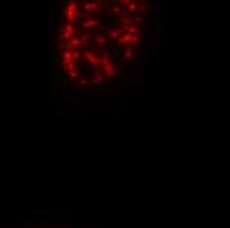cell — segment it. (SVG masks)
I'll return each instance as SVG.
<instances>
[{
  "label": "cell",
  "instance_id": "6da1fadb",
  "mask_svg": "<svg viewBox=\"0 0 230 228\" xmlns=\"http://www.w3.org/2000/svg\"><path fill=\"white\" fill-rule=\"evenodd\" d=\"M91 49H93V47H89V49L86 47V49L83 50V51H85V58L87 59V61H89V63L91 65V67H94V70H95V69H98V67H99V62H101V58H99L95 53H93V51H91Z\"/></svg>",
  "mask_w": 230,
  "mask_h": 228
},
{
  "label": "cell",
  "instance_id": "7a4b0ae2",
  "mask_svg": "<svg viewBox=\"0 0 230 228\" xmlns=\"http://www.w3.org/2000/svg\"><path fill=\"white\" fill-rule=\"evenodd\" d=\"M99 4H102V2H83L82 4V9L89 13V16H94V13L99 9Z\"/></svg>",
  "mask_w": 230,
  "mask_h": 228
},
{
  "label": "cell",
  "instance_id": "3957f363",
  "mask_svg": "<svg viewBox=\"0 0 230 228\" xmlns=\"http://www.w3.org/2000/svg\"><path fill=\"white\" fill-rule=\"evenodd\" d=\"M99 24H101V21L95 16H86V19L81 24V28L82 29H91L94 26H98Z\"/></svg>",
  "mask_w": 230,
  "mask_h": 228
},
{
  "label": "cell",
  "instance_id": "277c9868",
  "mask_svg": "<svg viewBox=\"0 0 230 228\" xmlns=\"http://www.w3.org/2000/svg\"><path fill=\"white\" fill-rule=\"evenodd\" d=\"M78 8L74 5V3L73 2H70V3H67V5L65 8V16H66V20H67V23H73L74 21V15H75V11H77Z\"/></svg>",
  "mask_w": 230,
  "mask_h": 228
},
{
  "label": "cell",
  "instance_id": "5b68a950",
  "mask_svg": "<svg viewBox=\"0 0 230 228\" xmlns=\"http://www.w3.org/2000/svg\"><path fill=\"white\" fill-rule=\"evenodd\" d=\"M120 32H122V34L123 33L138 34L139 28H138V25H134V24H120Z\"/></svg>",
  "mask_w": 230,
  "mask_h": 228
},
{
  "label": "cell",
  "instance_id": "8992f818",
  "mask_svg": "<svg viewBox=\"0 0 230 228\" xmlns=\"http://www.w3.org/2000/svg\"><path fill=\"white\" fill-rule=\"evenodd\" d=\"M120 34H122L120 29H118V28H110V29L106 32V38L111 40V41H118Z\"/></svg>",
  "mask_w": 230,
  "mask_h": 228
},
{
  "label": "cell",
  "instance_id": "52a82bcc",
  "mask_svg": "<svg viewBox=\"0 0 230 228\" xmlns=\"http://www.w3.org/2000/svg\"><path fill=\"white\" fill-rule=\"evenodd\" d=\"M102 69H103L102 71H103V74H105L106 78H113V77H115V74H117V69H115V66L111 62L107 63L106 66H103Z\"/></svg>",
  "mask_w": 230,
  "mask_h": 228
},
{
  "label": "cell",
  "instance_id": "ba28073f",
  "mask_svg": "<svg viewBox=\"0 0 230 228\" xmlns=\"http://www.w3.org/2000/svg\"><path fill=\"white\" fill-rule=\"evenodd\" d=\"M142 16H134V15H130L127 17H123L120 19V24H134V25H138L139 23L142 21Z\"/></svg>",
  "mask_w": 230,
  "mask_h": 228
},
{
  "label": "cell",
  "instance_id": "9c48e42d",
  "mask_svg": "<svg viewBox=\"0 0 230 228\" xmlns=\"http://www.w3.org/2000/svg\"><path fill=\"white\" fill-rule=\"evenodd\" d=\"M79 40H81V42L83 44V45H89V44L93 42V40H94V36L91 32H83L82 36L79 37Z\"/></svg>",
  "mask_w": 230,
  "mask_h": 228
},
{
  "label": "cell",
  "instance_id": "30bf717a",
  "mask_svg": "<svg viewBox=\"0 0 230 228\" xmlns=\"http://www.w3.org/2000/svg\"><path fill=\"white\" fill-rule=\"evenodd\" d=\"M122 4H126L127 9H128V12L131 15H132V12L138 11V4L139 2H131V0H124V2H122Z\"/></svg>",
  "mask_w": 230,
  "mask_h": 228
},
{
  "label": "cell",
  "instance_id": "8fae6325",
  "mask_svg": "<svg viewBox=\"0 0 230 228\" xmlns=\"http://www.w3.org/2000/svg\"><path fill=\"white\" fill-rule=\"evenodd\" d=\"M134 34H130V33H123L120 34V37L118 38V42L122 44V45H130L131 42V38H132Z\"/></svg>",
  "mask_w": 230,
  "mask_h": 228
},
{
  "label": "cell",
  "instance_id": "7c38bea8",
  "mask_svg": "<svg viewBox=\"0 0 230 228\" xmlns=\"http://www.w3.org/2000/svg\"><path fill=\"white\" fill-rule=\"evenodd\" d=\"M93 74H94V78H93V79H94V81L97 82V83H98V82H105V81H106V77H105V74H103V71H102L101 69H95Z\"/></svg>",
  "mask_w": 230,
  "mask_h": 228
},
{
  "label": "cell",
  "instance_id": "4fadbf2b",
  "mask_svg": "<svg viewBox=\"0 0 230 228\" xmlns=\"http://www.w3.org/2000/svg\"><path fill=\"white\" fill-rule=\"evenodd\" d=\"M93 41L95 42V45H97L98 47H103L107 44V38H106V36H103V34H101V36H97V37H94V40Z\"/></svg>",
  "mask_w": 230,
  "mask_h": 228
},
{
  "label": "cell",
  "instance_id": "5bb4252c",
  "mask_svg": "<svg viewBox=\"0 0 230 228\" xmlns=\"http://www.w3.org/2000/svg\"><path fill=\"white\" fill-rule=\"evenodd\" d=\"M123 57H124L126 62H130L131 59L134 58V49H132V47H131L130 45L126 46V50H124V54H123Z\"/></svg>",
  "mask_w": 230,
  "mask_h": 228
},
{
  "label": "cell",
  "instance_id": "9a60e30c",
  "mask_svg": "<svg viewBox=\"0 0 230 228\" xmlns=\"http://www.w3.org/2000/svg\"><path fill=\"white\" fill-rule=\"evenodd\" d=\"M61 59H62V63L71 62V51H70V50H63Z\"/></svg>",
  "mask_w": 230,
  "mask_h": 228
},
{
  "label": "cell",
  "instance_id": "2e32d148",
  "mask_svg": "<svg viewBox=\"0 0 230 228\" xmlns=\"http://www.w3.org/2000/svg\"><path fill=\"white\" fill-rule=\"evenodd\" d=\"M140 44V37H139L138 34H134L132 38H131V42H130V46L135 49V47H138V45Z\"/></svg>",
  "mask_w": 230,
  "mask_h": 228
},
{
  "label": "cell",
  "instance_id": "e0dca14e",
  "mask_svg": "<svg viewBox=\"0 0 230 228\" xmlns=\"http://www.w3.org/2000/svg\"><path fill=\"white\" fill-rule=\"evenodd\" d=\"M111 61H110V54L109 53H103V55H102V58H101V62H99V66H106L107 63H110Z\"/></svg>",
  "mask_w": 230,
  "mask_h": 228
},
{
  "label": "cell",
  "instance_id": "ac0fdd59",
  "mask_svg": "<svg viewBox=\"0 0 230 228\" xmlns=\"http://www.w3.org/2000/svg\"><path fill=\"white\" fill-rule=\"evenodd\" d=\"M69 44L71 45V47H78V46H81V45H82V42H81V40H79V37H75V36L70 38Z\"/></svg>",
  "mask_w": 230,
  "mask_h": 228
},
{
  "label": "cell",
  "instance_id": "d6986e66",
  "mask_svg": "<svg viewBox=\"0 0 230 228\" xmlns=\"http://www.w3.org/2000/svg\"><path fill=\"white\" fill-rule=\"evenodd\" d=\"M62 67L65 71H71V70H75V62H66V63H62Z\"/></svg>",
  "mask_w": 230,
  "mask_h": 228
},
{
  "label": "cell",
  "instance_id": "ffe728a7",
  "mask_svg": "<svg viewBox=\"0 0 230 228\" xmlns=\"http://www.w3.org/2000/svg\"><path fill=\"white\" fill-rule=\"evenodd\" d=\"M63 30H65V32H69V33H71L73 36H75V29H74L73 24H70V23H65V25H63Z\"/></svg>",
  "mask_w": 230,
  "mask_h": 228
},
{
  "label": "cell",
  "instance_id": "44dd1931",
  "mask_svg": "<svg viewBox=\"0 0 230 228\" xmlns=\"http://www.w3.org/2000/svg\"><path fill=\"white\" fill-rule=\"evenodd\" d=\"M79 59H81V53H79V50L71 51V61L75 62V61H79Z\"/></svg>",
  "mask_w": 230,
  "mask_h": 228
},
{
  "label": "cell",
  "instance_id": "7402d4cb",
  "mask_svg": "<svg viewBox=\"0 0 230 228\" xmlns=\"http://www.w3.org/2000/svg\"><path fill=\"white\" fill-rule=\"evenodd\" d=\"M67 75H69L70 78H79V74H78V71L77 70H71V71H67Z\"/></svg>",
  "mask_w": 230,
  "mask_h": 228
},
{
  "label": "cell",
  "instance_id": "603a6c76",
  "mask_svg": "<svg viewBox=\"0 0 230 228\" xmlns=\"http://www.w3.org/2000/svg\"><path fill=\"white\" fill-rule=\"evenodd\" d=\"M111 11H113V13L115 16H119L120 15V5H114L113 8H111Z\"/></svg>",
  "mask_w": 230,
  "mask_h": 228
},
{
  "label": "cell",
  "instance_id": "cb8c5ba5",
  "mask_svg": "<svg viewBox=\"0 0 230 228\" xmlns=\"http://www.w3.org/2000/svg\"><path fill=\"white\" fill-rule=\"evenodd\" d=\"M85 16H83V12L81 9H77L75 11V15H74V19H78V20H82Z\"/></svg>",
  "mask_w": 230,
  "mask_h": 228
},
{
  "label": "cell",
  "instance_id": "d4e9b609",
  "mask_svg": "<svg viewBox=\"0 0 230 228\" xmlns=\"http://www.w3.org/2000/svg\"><path fill=\"white\" fill-rule=\"evenodd\" d=\"M78 83H79V86H81V87H83V86H86L87 83H89V81H87V79H85V78H79Z\"/></svg>",
  "mask_w": 230,
  "mask_h": 228
},
{
  "label": "cell",
  "instance_id": "484cf974",
  "mask_svg": "<svg viewBox=\"0 0 230 228\" xmlns=\"http://www.w3.org/2000/svg\"><path fill=\"white\" fill-rule=\"evenodd\" d=\"M146 8H147V7H146V4H144V3H139V4H138V9H139V11L144 12V11H146Z\"/></svg>",
  "mask_w": 230,
  "mask_h": 228
}]
</instances>
